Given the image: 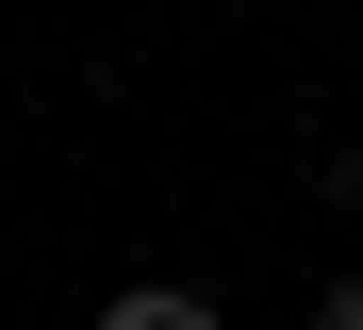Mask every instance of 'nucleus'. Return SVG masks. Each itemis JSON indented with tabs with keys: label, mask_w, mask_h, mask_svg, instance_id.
Segmentation results:
<instances>
[{
	"label": "nucleus",
	"mask_w": 363,
	"mask_h": 330,
	"mask_svg": "<svg viewBox=\"0 0 363 330\" xmlns=\"http://www.w3.org/2000/svg\"><path fill=\"white\" fill-rule=\"evenodd\" d=\"M99 330H215V297H199V281H133Z\"/></svg>",
	"instance_id": "obj_1"
},
{
	"label": "nucleus",
	"mask_w": 363,
	"mask_h": 330,
	"mask_svg": "<svg viewBox=\"0 0 363 330\" xmlns=\"http://www.w3.org/2000/svg\"><path fill=\"white\" fill-rule=\"evenodd\" d=\"M314 330H363V281H330V314H314Z\"/></svg>",
	"instance_id": "obj_2"
}]
</instances>
